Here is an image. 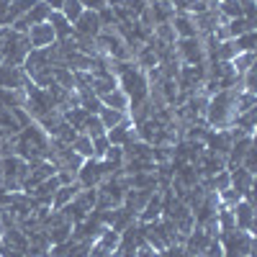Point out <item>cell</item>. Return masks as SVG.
I'll return each instance as SVG.
<instances>
[{"mask_svg":"<svg viewBox=\"0 0 257 257\" xmlns=\"http://www.w3.org/2000/svg\"><path fill=\"white\" fill-rule=\"evenodd\" d=\"M242 88H234V90H219L208 98V105H206V113H203V121L208 128L219 132V128H229L237 118V93Z\"/></svg>","mask_w":257,"mask_h":257,"instance_id":"obj_1","label":"cell"},{"mask_svg":"<svg viewBox=\"0 0 257 257\" xmlns=\"http://www.w3.org/2000/svg\"><path fill=\"white\" fill-rule=\"evenodd\" d=\"M47 149H49V137L44 134V128L39 123H29L18 132L16 137V155L26 162H39L47 160Z\"/></svg>","mask_w":257,"mask_h":257,"instance_id":"obj_2","label":"cell"},{"mask_svg":"<svg viewBox=\"0 0 257 257\" xmlns=\"http://www.w3.org/2000/svg\"><path fill=\"white\" fill-rule=\"evenodd\" d=\"M116 80H118V88L128 95V100H132V103H142V100H147V95H149V82H147L144 70H139L137 64L126 62V64H123V70L118 72Z\"/></svg>","mask_w":257,"mask_h":257,"instance_id":"obj_3","label":"cell"},{"mask_svg":"<svg viewBox=\"0 0 257 257\" xmlns=\"http://www.w3.org/2000/svg\"><path fill=\"white\" fill-rule=\"evenodd\" d=\"M29 175V162L21 160L18 155L0 157V183L8 193H18L24 188V180Z\"/></svg>","mask_w":257,"mask_h":257,"instance_id":"obj_4","label":"cell"},{"mask_svg":"<svg viewBox=\"0 0 257 257\" xmlns=\"http://www.w3.org/2000/svg\"><path fill=\"white\" fill-rule=\"evenodd\" d=\"M224 247V257H252V234L234 229L224 234V239H219Z\"/></svg>","mask_w":257,"mask_h":257,"instance_id":"obj_5","label":"cell"},{"mask_svg":"<svg viewBox=\"0 0 257 257\" xmlns=\"http://www.w3.org/2000/svg\"><path fill=\"white\" fill-rule=\"evenodd\" d=\"M175 52H178V59L183 64H206V49H203V41L198 36L178 39L175 41Z\"/></svg>","mask_w":257,"mask_h":257,"instance_id":"obj_6","label":"cell"},{"mask_svg":"<svg viewBox=\"0 0 257 257\" xmlns=\"http://www.w3.org/2000/svg\"><path fill=\"white\" fill-rule=\"evenodd\" d=\"M26 39H29L31 49H47V47H52L54 41H57L54 29L49 26V21H47V24H36V26H31V29L26 31Z\"/></svg>","mask_w":257,"mask_h":257,"instance_id":"obj_7","label":"cell"},{"mask_svg":"<svg viewBox=\"0 0 257 257\" xmlns=\"http://www.w3.org/2000/svg\"><path fill=\"white\" fill-rule=\"evenodd\" d=\"M229 185L237 190L244 201L252 203V173H247L244 167H231L229 170Z\"/></svg>","mask_w":257,"mask_h":257,"instance_id":"obj_8","label":"cell"},{"mask_svg":"<svg viewBox=\"0 0 257 257\" xmlns=\"http://www.w3.org/2000/svg\"><path fill=\"white\" fill-rule=\"evenodd\" d=\"M72 29H75V34H80V36H90V39H95V36L103 31L100 18H98V11H82V16L72 24Z\"/></svg>","mask_w":257,"mask_h":257,"instance_id":"obj_9","label":"cell"},{"mask_svg":"<svg viewBox=\"0 0 257 257\" xmlns=\"http://www.w3.org/2000/svg\"><path fill=\"white\" fill-rule=\"evenodd\" d=\"M105 139H108L113 147H123V144L134 142V139H139V137H137L134 123L128 121V116H126V121H121L118 126H113V128H108V132H105Z\"/></svg>","mask_w":257,"mask_h":257,"instance_id":"obj_10","label":"cell"},{"mask_svg":"<svg viewBox=\"0 0 257 257\" xmlns=\"http://www.w3.org/2000/svg\"><path fill=\"white\" fill-rule=\"evenodd\" d=\"M208 242H211L208 234H206L201 226H193V231L188 234L185 242H183V249H185L190 257H203V252H206Z\"/></svg>","mask_w":257,"mask_h":257,"instance_id":"obj_11","label":"cell"},{"mask_svg":"<svg viewBox=\"0 0 257 257\" xmlns=\"http://www.w3.org/2000/svg\"><path fill=\"white\" fill-rule=\"evenodd\" d=\"M147 11L152 16V29L160 24H170L175 18V8L170 0H152V3H147Z\"/></svg>","mask_w":257,"mask_h":257,"instance_id":"obj_12","label":"cell"},{"mask_svg":"<svg viewBox=\"0 0 257 257\" xmlns=\"http://www.w3.org/2000/svg\"><path fill=\"white\" fill-rule=\"evenodd\" d=\"M26 72L21 67H11V64H0V88H8V90H18L26 85Z\"/></svg>","mask_w":257,"mask_h":257,"instance_id":"obj_13","label":"cell"},{"mask_svg":"<svg viewBox=\"0 0 257 257\" xmlns=\"http://www.w3.org/2000/svg\"><path fill=\"white\" fill-rule=\"evenodd\" d=\"M231 211H234V221H237V229L252 234V229H254V208H252V203L242 198Z\"/></svg>","mask_w":257,"mask_h":257,"instance_id":"obj_14","label":"cell"},{"mask_svg":"<svg viewBox=\"0 0 257 257\" xmlns=\"http://www.w3.org/2000/svg\"><path fill=\"white\" fill-rule=\"evenodd\" d=\"M100 105H105V108H113V111H121V113H128V105H132V100H128V95L121 90V88H113L108 93L100 95Z\"/></svg>","mask_w":257,"mask_h":257,"instance_id":"obj_15","label":"cell"},{"mask_svg":"<svg viewBox=\"0 0 257 257\" xmlns=\"http://www.w3.org/2000/svg\"><path fill=\"white\" fill-rule=\"evenodd\" d=\"M82 188L77 185V180L75 183H70V185H59L57 190H54V196H52V203H49V208L52 211H62L64 206H67L75 196H77V193H80Z\"/></svg>","mask_w":257,"mask_h":257,"instance_id":"obj_16","label":"cell"},{"mask_svg":"<svg viewBox=\"0 0 257 257\" xmlns=\"http://www.w3.org/2000/svg\"><path fill=\"white\" fill-rule=\"evenodd\" d=\"M162 216V193L160 190H155L152 196H149V201H147V206L142 208V213H139V221L142 224H152V221H157Z\"/></svg>","mask_w":257,"mask_h":257,"instance_id":"obj_17","label":"cell"},{"mask_svg":"<svg viewBox=\"0 0 257 257\" xmlns=\"http://www.w3.org/2000/svg\"><path fill=\"white\" fill-rule=\"evenodd\" d=\"M49 26L54 29V36H57V41H67V39H72L75 36V29H72V24L67 18H64L59 11H52L49 13Z\"/></svg>","mask_w":257,"mask_h":257,"instance_id":"obj_18","label":"cell"},{"mask_svg":"<svg viewBox=\"0 0 257 257\" xmlns=\"http://www.w3.org/2000/svg\"><path fill=\"white\" fill-rule=\"evenodd\" d=\"M170 24H173L178 39H193V36H198L196 24H193V18H190L188 13H175V18L170 21Z\"/></svg>","mask_w":257,"mask_h":257,"instance_id":"obj_19","label":"cell"},{"mask_svg":"<svg viewBox=\"0 0 257 257\" xmlns=\"http://www.w3.org/2000/svg\"><path fill=\"white\" fill-rule=\"evenodd\" d=\"M226 31H229V39H237V36H242L247 31H254V21L244 18V16L231 18V21H226Z\"/></svg>","mask_w":257,"mask_h":257,"instance_id":"obj_20","label":"cell"},{"mask_svg":"<svg viewBox=\"0 0 257 257\" xmlns=\"http://www.w3.org/2000/svg\"><path fill=\"white\" fill-rule=\"evenodd\" d=\"M216 221H219V231H221V234H229V231L237 229V221H234V211L226 208V206H221V203H219V208H216Z\"/></svg>","mask_w":257,"mask_h":257,"instance_id":"obj_21","label":"cell"},{"mask_svg":"<svg viewBox=\"0 0 257 257\" xmlns=\"http://www.w3.org/2000/svg\"><path fill=\"white\" fill-rule=\"evenodd\" d=\"M72 147V152L80 155L82 160H93V139L90 137H85V134H77L75 142L70 144Z\"/></svg>","mask_w":257,"mask_h":257,"instance_id":"obj_22","label":"cell"},{"mask_svg":"<svg viewBox=\"0 0 257 257\" xmlns=\"http://www.w3.org/2000/svg\"><path fill=\"white\" fill-rule=\"evenodd\" d=\"M98 118H100V123H103V128L108 132V128H113V126H118L121 121H126V113H121V111H113V108H103L98 111Z\"/></svg>","mask_w":257,"mask_h":257,"instance_id":"obj_23","label":"cell"},{"mask_svg":"<svg viewBox=\"0 0 257 257\" xmlns=\"http://www.w3.org/2000/svg\"><path fill=\"white\" fill-rule=\"evenodd\" d=\"M80 134L90 137V139H95V137H103V134H105V128H103V123H100L98 113H90L88 118H85V123H82V128H80Z\"/></svg>","mask_w":257,"mask_h":257,"instance_id":"obj_24","label":"cell"},{"mask_svg":"<svg viewBox=\"0 0 257 257\" xmlns=\"http://www.w3.org/2000/svg\"><path fill=\"white\" fill-rule=\"evenodd\" d=\"M82 3H80V0H64V3H62V8H59V13L64 16V18H67L70 21V24H75V21L82 16Z\"/></svg>","mask_w":257,"mask_h":257,"instance_id":"obj_25","label":"cell"},{"mask_svg":"<svg viewBox=\"0 0 257 257\" xmlns=\"http://www.w3.org/2000/svg\"><path fill=\"white\" fill-rule=\"evenodd\" d=\"M252 64H254V52H239L237 57L231 59V67H234V72H237V75H244Z\"/></svg>","mask_w":257,"mask_h":257,"instance_id":"obj_26","label":"cell"},{"mask_svg":"<svg viewBox=\"0 0 257 257\" xmlns=\"http://www.w3.org/2000/svg\"><path fill=\"white\" fill-rule=\"evenodd\" d=\"M152 34H155V39H160V41H162V44H175V41H178L173 24H160V26H155V29H152Z\"/></svg>","mask_w":257,"mask_h":257,"instance_id":"obj_27","label":"cell"},{"mask_svg":"<svg viewBox=\"0 0 257 257\" xmlns=\"http://www.w3.org/2000/svg\"><path fill=\"white\" fill-rule=\"evenodd\" d=\"M219 13L224 21H231V18H239L242 16V6L239 0H224V3H219Z\"/></svg>","mask_w":257,"mask_h":257,"instance_id":"obj_28","label":"cell"},{"mask_svg":"<svg viewBox=\"0 0 257 257\" xmlns=\"http://www.w3.org/2000/svg\"><path fill=\"white\" fill-rule=\"evenodd\" d=\"M231 41H234V47H237V54H239V52H254L257 36H254V31H247V34H242V36H237V39H231Z\"/></svg>","mask_w":257,"mask_h":257,"instance_id":"obj_29","label":"cell"},{"mask_svg":"<svg viewBox=\"0 0 257 257\" xmlns=\"http://www.w3.org/2000/svg\"><path fill=\"white\" fill-rule=\"evenodd\" d=\"M216 196H219V203H221V206H226V208H234V206H237V203L242 201V196H239V193L234 190L231 185H229V188H224V190H219Z\"/></svg>","mask_w":257,"mask_h":257,"instance_id":"obj_30","label":"cell"},{"mask_svg":"<svg viewBox=\"0 0 257 257\" xmlns=\"http://www.w3.org/2000/svg\"><path fill=\"white\" fill-rule=\"evenodd\" d=\"M249 108H254V93L239 90V93H237V113H244V111H249Z\"/></svg>","mask_w":257,"mask_h":257,"instance_id":"obj_31","label":"cell"},{"mask_svg":"<svg viewBox=\"0 0 257 257\" xmlns=\"http://www.w3.org/2000/svg\"><path fill=\"white\" fill-rule=\"evenodd\" d=\"M103 160H105V162H111L113 167H118V170H121V167H123V149L111 144V147H108V152L103 155Z\"/></svg>","mask_w":257,"mask_h":257,"instance_id":"obj_32","label":"cell"},{"mask_svg":"<svg viewBox=\"0 0 257 257\" xmlns=\"http://www.w3.org/2000/svg\"><path fill=\"white\" fill-rule=\"evenodd\" d=\"M108 147H111V142L105 139V134L103 137H95L93 139V160H103V155L108 152Z\"/></svg>","mask_w":257,"mask_h":257,"instance_id":"obj_33","label":"cell"},{"mask_svg":"<svg viewBox=\"0 0 257 257\" xmlns=\"http://www.w3.org/2000/svg\"><path fill=\"white\" fill-rule=\"evenodd\" d=\"M203 257H224V247H221V242H219V239H211L208 247H206V252H203Z\"/></svg>","mask_w":257,"mask_h":257,"instance_id":"obj_34","label":"cell"},{"mask_svg":"<svg viewBox=\"0 0 257 257\" xmlns=\"http://www.w3.org/2000/svg\"><path fill=\"white\" fill-rule=\"evenodd\" d=\"M157 252L152 249V247H149L147 242H139L137 244V249H134V257H155Z\"/></svg>","mask_w":257,"mask_h":257,"instance_id":"obj_35","label":"cell"},{"mask_svg":"<svg viewBox=\"0 0 257 257\" xmlns=\"http://www.w3.org/2000/svg\"><path fill=\"white\" fill-rule=\"evenodd\" d=\"M85 11H100L103 6H108V0H80Z\"/></svg>","mask_w":257,"mask_h":257,"instance_id":"obj_36","label":"cell"},{"mask_svg":"<svg viewBox=\"0 0 257 257\" xmlns=\"http://www.w3.org/2000/svg\"><path fill=\"white\" fill-rule=\"evenodd\" d=\"M44 3L49 6V11H59V8H62V3H64V0H44Z\"/></svg>","mask_w":257,"mask_h":257,"instance_id":"obj_37","label":"cell"},{"mask_svg":"<svg viewBox=\"0 0 257 257\" xmlns=\"http://www.w3.org/2000/svg\"><path fill=\"white\" fill-rule=\"evenodd\" d=\"M216 3H224V0H216Z\"/></svg>","mask_w":257,"mask_h":257,"instance_id":"obj_38","label":"cell"}]
</instances>
